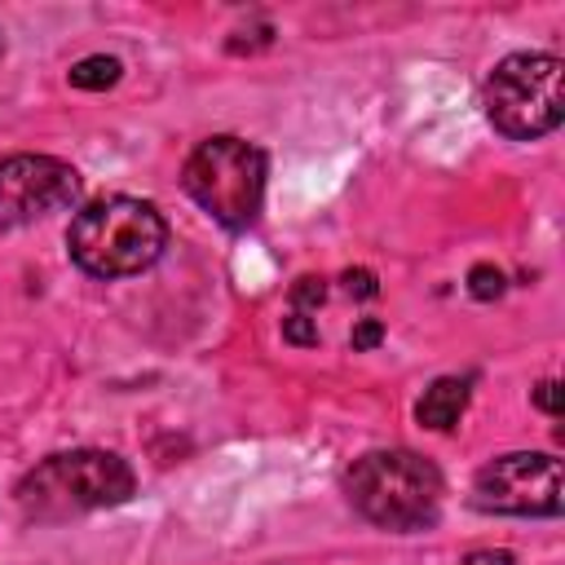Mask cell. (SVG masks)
I'll return each mask as SVG.
<instances>
[{"mask_svg":"<svg viewBox=\"0 0 565 565\" xmlns=\"http://www.w3.org/2000/svg\"><path fill=\"white\" fill-rule=\"evenodd\" d=\"M168 247V225L154 203L110 194L71 216L66 252L93 278H128L150 269Z\"/></svg>","mask_w":565,"mask_h":565,"instance_id":"6da1fadb","label":"cell"},{"mask_svg":"<svg viewBox=\"0 0 565 565\" xmlns=\"http://www.w3.org/2000/svg\"><path fill=\"white\" fill-rule=\"evenodd\" d=\"M132 490H137V477L115 450H66L35 463L18 481L13 499L26 521L53 525L97 508H119L132 499Z\"/></svg>","mask_w":565,"mask_h":565,"instance_id":"7a4b0ae2","label":"cell"},{"mask_svg":"<svg viewBox=\"0 0 565 565\" xmlns=\"http://www.w3.org/2000/svg\"><path fill=\"white\" fill-rule=\"evenodd\" d=\"M349 503L380 530H428L441 512V472L415 450H371L344 472Z\"/></svg>","mask_w":565,"mask_h":565,"instance_id":"3957f363","label":"cell"},{"mask_svg":"<svg viewBox=\"0 0 565 565\" xmlns=\"http://www.w3.org/2000/svg\"><path fill=\"white\" fill-rule=\"evenodd\" d=\"M486 119L512 141H539L565 119V66L552 53L503 57L481 88Z\"/></svg>","mask_w":565,"mask_h":565,"instance_id":"277c9868","label":"cell"},{"mask_svg":"<svg viewBox=\"0 0 565 565\" xmlns=\"http://www.w3.org/2000/svg\"><path fill=\"white\" fill-rule=\"evenodd\" d=\"M181 185L212 221L243 230L265 199V150L243 137H207L185 159Z\"/></svg>","mask_w":565,"mask_h":565,"instance_id":"5b68a950","label":"cell"},{"mask_svg":"<svg viewBox=\"0 0 565 565\" xmlns=\"http://www.w3.org/2000/svg\"><path fill=\"white\" fill-rule=\"evenodd\" d=\"M472 503L503 516H556L561 512V459L543 450H512L490 459L472 481Z\"/></svg>","mask_w":565,"mask_h":565,"instance_id":"8992f818","label":"cell"},{"mask_svg":"<svg viewBox=\"0 0 565 565\" xmlns=\"http://www.w3.org/2000/svg\"><path fill=\"white\" fill-rule=\"evenodd\" d=\"M79 172L53 154L0 159V225H26L79 203Z\"/></svg>","mask_w":565,"mask_h":565,"instance_id":"52a82bcc","label":"cell"},{"mask_svg":"<svg viewBox=\"0 0 565 565\" xmlns=\"http://www.w3.org/2000/svg\"><path fill=\"white\" fill-rule=\"evenodd\" d=\"M463 406H468V380H459V375H441V380L428 384V393L419 397L415 415H419L424 428H433V433H450V428L459 424Z\"/></svg>","mask_w":565,"mask_h":565,"instance_id":"ba28073f","label":"cell"},{"mask_svg":"<svg viewBox=\"0 0 565 565\" xmlns=\"http://www.w3.org/2000/svg\"><path fill=\"white\" fill-rule=\"evenodd\" d=\"M119 75H124V62H119V57H106V53L79 57V62L66 71V79H71L75 88H84V93H106V88L119 84Z\"/></svg>","mask_w":565,"mask_h":565,"instance_id":"9c48e42d","label":"cell"},{"mask_svg":"<svg viewBox=\"0 0 565 565\" xmlns=\"http://www.w3.org/2000/svg\"><path fill=\"white\" fill-rule=\"evenodd\" d=\"M468 291L477 296V300H499L503 291H508V278H503V269L499 265H472L468 269Z\"/></svg>","mask_w":565,"mask_h":565,"instance_id":"30bf717a","label":"cell"},{"mask_svg":"<svg viewBox=\"0 0 565 565\" xmlns=\"http://www.w3.org/2000/svg\"><path fill=\"white\" fill-rule=\"evenodd\" d=\"M322 300H327V282H322V278L305 274V278L291 282V309H296V313H313Z\"/></svg>","mask_w":565,"mask_h":565,"instance_id":"8fae6325","label":"cell"},{"mask_svg":"<svg viewBox=\"0 0 565 565\" xmlns=\"http://www.w3.org/2000/svg\"><path fill=\"white\" fill-rule=\"evenodd\" d=\"M282 340H291V344H318V322L309 313H296L291 309V318H282Z\"/></svg>","mask_w":565,"mask_h":565,"instance_id":"7c38bea8","label":"cell"},{"mask_svg":"<svg viewBox=\"0 0 565 565\" xmlns=\"http://www.w3.org/2000/svg\"><path fill=\"white\" fill-rule=\"evenodd\" d=\"M380 340H384V322H380V318H362V322L353 327V335H349L353 353H366V349H375Z\"/></svg>","mask_w":565,"mask_h":565,"instance_id":"4fadbf2b","label":"cell"},{"mask_svg":"<svg viewBox=\"0 0 565 565\" xmlns=\"http://www.w3.org/2000/svg\"><path fill=\"white\" fill-rule=\"evenodd\" d=\"M344 291L358 300H371V296H380V282L371 269H344Z\"/></svg>","mask_w":565,"mask_h":565,"instance_id":"5bb4252c","label":"cell"},{"mask_svg":"<svg viewBox=\"0 0 565 565\" xmlns=\"http://www.w3.org/2000/svg\"><path fill=\"white\" fill-rule=\"evenodd\" d=\"M534 406L547 411V415H561V384H556V380H543V384L534 388Z\"/></svg>","mask_w":565,"mask_h":565,"instance_id":"9a60e30c","label":"cell"},{"mask_svg":"<svg viewBox=\"0 0 565 565\" xmlns=\"http://www.w3.org/2000/svg\"><path fill=\"white\" fill-rule=\"evenodd\" d=\"M463 565H516V556L503 547H481V552H468Z\"/></svg>","mask_w":565,"mask_h":565,"instance_id":"2e32d148","label":"cell"},{"mask_svg":"<svg viewBox=\"0 0 565 565\" xmlns=\"http://www.w3.org/2000/svg\"><path fill=\"white\" fill-rule=\"evenodd\" d=\"M0 57H4V35H0Z\"/></svg>","mask_w":565,"mask_h":565,"instance_id":"e0dca14e","label":"cell"}]
</instances>
